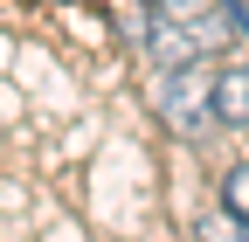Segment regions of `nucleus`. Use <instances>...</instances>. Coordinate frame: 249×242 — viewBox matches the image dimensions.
Here are the masks:
<instances>
[{"label": "nucleus", "instance_id": "f257e3e1", "mask_svg": "<svg viewBox=\"0 0 249 242\" xmlns=\"http://www.w3.org/2000/svg\"><path fill=\"white\" fill-rule=\"evenodd\" d=\"M208 118H214V125L249 132V69H222V76H208Z\"/></svg>", "mask_w": 249, "mask_h": 242}, {"label": "nucleus", "instance_id": "f03ea898", "mask_svg": "<svg viewBox=\"0 0 249 242\" xmlns=\"http://www.w3.org/2000/svg\"><path fill=\"white\" fill-rule=\"evenodd\" d=\"M194 242H249V222L235 215V207H229V215L214 207V215H201V222H194Z\"/></svg>", "mask_w": 249, "mask_h": 242}, {"label": "nucleus", "instance_id": "7ed1b4c3", "mask_svg": "<svg viewBox=\"0 0 249 242\" xmlns=\"http://www.w3.org/2000/svg\"><path fill=\"white\" fill-rule=\"evenodd\" d=\"M222 201H229V207H235V215L249 222V166H235V173L222 180Z\"/></svg>", "mask_w": 249, "mask_h": 242}]
</instances>
